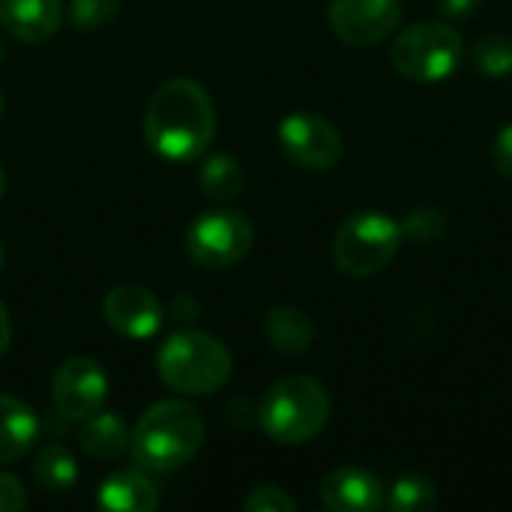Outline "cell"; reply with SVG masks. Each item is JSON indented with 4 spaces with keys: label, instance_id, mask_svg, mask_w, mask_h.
<instances>
[{
    "label": "cell",
    "instance_id": "3957f363",
    "mask_svg": "<svg viewBox=\"0 0 512 512\" xmlns=\"http://www.w3.org/2000/svg\"><path fill=\"white\" fill-rule=\"evenodd\" d=\"M330 420V396L321 381L309 375H288L276 381L258 408L264 435L276 444L297 447L312 441Z\"/></svg>",
    "mask_w": 512,
    "mask_h": 512
},
{
    "label": "cell",
    "instance_id": "d6986e66",
    "mask_svg": "<svg viewBox=\"0 0 512 512\" xmlns=\"http://www.w3.org/2000/svg\"><path fill=\"white\" fill-rule=\"evenodd\" d=\"M246 174L231 153H213L201 168V189L213 201H231L243 192Z\"/></svg>",
    "mask_w": 512,
    "mask_h": 512
},
{
    "label": "cell",
    "instance_id": "5bb4252c",
    "mask_svg": "<svg viewBox=\"0 0 512 512\" xmlns=\"http://www.w3.org/2000/svg\"><path fill=\"white\" fill-rule=\"evenodd\" d=\"M96 504L108 512H153L159 507V489L144 471H114L102 480Z\"/></svg>",
    "mask_w": 512,
    "mask_h": 512
},
{
    "label": "cell",
    "instance_id": "7c38bea8",
    "mask_svg": "<svg viewBox=\"0 0 512 512\" xmlns=\"http://www.w3.org/2000/svg\"><path fill=\"white\" fill-rule=\"evenodd\" d=\"M387 486L366 468H336L321 483V504L330 512L384 510Z\"/></svg>",
    "mask_w": 512,
    "mask_h": 512
},
{
    "label": "cell",
    "instance_id": "484cf974",
    "mask_svg": "<svg viewBox=\"0 0 512 512\" xmlns=\"http://www.w3.org/2000/svg\"><path fill=\"white\" fill-rule=\"evenodd\" d=\"M27 507V495L12 474L0 471V512H21Z\"/></svg>",
    "mask_w": 512,
    "mask_h": 512
},
{
    "label": "cell",
    "instance_id": "f1b7e54d",
    "mask_svg": "<svg viewBox=\"0 0 512 512\" xmlns=\"http://www.w3.org/2000/svg\"><path fill=\"white\" fill-rule=\"evenodd\" d=\"M3 195H6V171L0 168V201H3Z\"/></svg>",
    "mask_w": 512,
    "mask_h": 512
},
{
    "label": "cell",
    "instance_id": "ac0fdd59",
    "mask_svg": "<svg viewBox=\"0 0 512 512\" xmlns=\"http://www.w3.org/2000/svg\"><path fill=\"white\" fill-rule=\"evenodd\" d=\"M33 480L51 495H63L78 483V462L63 444H48L33 462Z\"/></svg>",
    "mask_w": 512,
    "mask_h": 512
},
{
    "label": "cell",
    "instance_id": "8992f818",
    "mask_svg": "<svg viewBox=\"0 0 512 512\" xmlns=\"http://www.w3.org/2000/svg\"><path fill=\"white\" fill-rule=\"evenodd\" d=\"M465 57V39L444 21H420L402 30L393 42V69L417 84L447 81Z\"/></svg>",
    "mask_w": 512,
    "mask_h": 512
},
{
    "label": "cell",
    "instance_id": "44dd1931",
    "mask_svg": "<svg viewBox=\"0 0 512 512\" xmlns=\"http://www.w3.org/2000/svg\"><path fill=\"white\" fill-rule=\"evenodd\" d=\"M471 63L483 75H510L512 72V39L504 33H486L471 48Z\"/></svg>",
    "mask_w": 512,
    "mask_h": 512
},
{
    "label": "cell",
    "instance_id": "4316f807",
    "mask_svg": "<svg viewBox=\"0 0 512 512\" xmlns=\"http://www.w3.org/2000/svg\"><path fill=\"white\" fill-rule=\"evenodd\" d=\"M438 3H441V12H444L447 18L465 21V18H471V15L480 9L483 0H438Z\"/></svg>",
    "mask_w": 512,
    "mask_h": 512
},
{
    "label": "cell",
    "instance_id": "2e32d148",
    "mask_svg": "<svg viewBox=\"0 0 512 512\" xmlns=\"http://www.w3.org/2000/svg\"><path fill=\"white\" fill-rule=\"evenodd\" d=\"M264 333H267L270 348L285 357H300L315 342L312 318L294 306H273L264 318Z\"/></svg>",
    "mask_w": 512,
    "mask_h": 512
},
{
    "label": "cell",
    "instance_id": "cb8c5ba5",
    "mask_svg": "<svg viewBox=\"0 0 512 512\" xmlns=\"http://www.w3.org/2000/svg\"><path fill=\"white\" fill-rule=\"evenodd\" d=\"M243 510L246 512H294L297 510V504H294V498H291L285 489H279V486H258V489H252V492L246 495Z\"/></svg>",
    "mask_w": 512,
    "mask_h": 512
},
{
    "label": "cell",
    "instance_id": "83f0119b",
    "mask_svg": "<svg viewBox=\"0 0 512 512\" xmlns=\"http://www.w3.org/2000/svg\"><path fill=\"white\" fill-rule=\"evenodd\" d=\"M9 339H12V324H9V312H6V306L0 303V357L6 354V348H9Z\"/></svg>",
    "mask_w": 512,
    "mask_h": 512
},
{
    "label": "cell",
    "instance_id": "4dcf8cb0",
    "mask_svg": "<svg viewBox=\"0 0 512 512\" xmlns=\"http://www.w3.org/2000/svg\"><path fill=\"white\" fill-rule=\"evenodd\" d=\"M0 267H3V243H0Z\"/></svg>",
    "mask_w": 512,
    "mask_h": 512
},
{
    "label": "cell",
    "instance_id": "7402d4cb",
    "mask_svg": "<svg viewBox=\"0 0 512 512\" xmlns=\"http://www.w3.org/2000/svg\"><path fill=\"white\" fill-rule=\"evenodd\" d=\"M444 231H447V216L435 207H420L408 213L402 222V234H408L417 243H435L438 237H444Z\"/></svg>",
    "mask_w": 512,
    "mask_h": 512
},
{
    "label": "cell",
    "instance_id": "f546056e",
    "mask_svg": "<svg viewBox=\"0 0 512 512\" xmlns=\"http://www.w3.org/2000/svg\"><path fill=\"white\" fill-rule=\"evenodd\" d=\"M3 54H6V48H3V39H0V60H3Z\"/></svg>",
    "mask_w": 512,
    "mask_h": 512
},
{
    "label": "cell",
    "instance_id": "5b68a950",
    "mask_svg": "<svg viewBox=\"0 0 512 512\" xmlns=\"http://www.w3.org/2000/svg\"><path fill=\"white\" fill-rule=\"evenodd\" d=\"M402 225L378 210L354 213L333 237V264L351 279H369L390 267L399 255Z\"/></svg>",
    "mask_w": 512,
    "mask_h": 512
},
{
    "label": "cell",
    "instance_id": "d4e9b609",
    "mask_svg": "<svg viewBox=\"0 0 512 512\" xmlns=\"http://www.w3.org/2000/svg\"><path fill=\"white\" fill-rule=\"evenodd\" d=\"M492 165L501 177L512 180V123H507L492 141Z\"/></svg>",
    "mask_w": 512,
    "mask_h": 512
},
{
    "label": "cell",
    "instance_id": "277c9868",
    "mask_svg": "<svg viewBox=\"0 0 512 512\" xmlns=\"http://www.w3.org/2000/svg\"><path fill=\"white\" fill-rule=\"evenodd\" d=\"M159 378L183 396H210L231 378L234 360L225 342L201 330H180L165 339L156 357Z\"/></svg>",
    "mask_w": 512,
    "mask_h": 512
},
{
    "label": "cell",
    "instance_id": "6da1fadb",
    "mask_svg": "<svg viewBox=\"0 0 512 512\" xmlns=\"http://www.w3.org/2000/svg\"><path fill=\"white\" fill-rule=\"evenodd\" d=\"M213 135V99L195 78H168L156 87L144 111V141L159 159L192 162L207 153Z\"/></svg>",
    "mask_w": 512,
    "mask_h": 512
},
{
    "label": "cell",
    "instance_id": "1f68e13d",
    "mask_svg": "<svg viewBox=\"0 0 512 512\" xmlns=\"http://www.w3.org/2000/svg\"><path fill=\"white\" fill-rule=\"evenodd\" d=\"M0 117H3V96H0Z\"/></svg>",
    "mask_w": 512,
    "mask_h": 512
},
{
    "label": "cell",
    "instance_id": "ffe728a7",
    "mask_svg": "<svg viewBox=\"0 0 512 512\" xmlns=\"http://www.w3.org/2000/svg\"><path fill=\"white\" fill-rule=\"evenodd\" d=\"M435 507H438V489L429 477H420V474L399 477L384 495V510L429 512Z\"/></svg>",
    "mask_w": 512,
    "mask_h": 512
},
{
    "label": "cell",
    "instance_id": "9c48e42d",
    "mask_svg": "<svg viewBox=\"0 0 512 512\" xmlns=\"http://www.w3.org/2000/svg\"><path fill=\"white\" fill-rule=\"evenodd\" d=\"M51 399L60 417L84 423L105 408L108 378L102 366L90 357H69L57 366L51 378Z\"/></svg>",
    "mask_w": 512,
    "mask_h": 512
},
{
    "label": "cell",
    "instance_id": "e0dca14e",
    "mask_svg": "<svg viewBox=\"0 0 512 512\" xmlns=\"http://www.w3.org/2000/svg\"><path fill=\"white\" fill-rule=\"evenodd\" d=\"M78 441H81V447H84V453L90 459L114 462L129 447V432H126V423L117 414L96 411L93 417L84 420V426L78 432Z\"/></svg>",
    "mask_w": 512,
    "mask_h": 512
},
{
    "label": "cell",
    "instance_id": "52a82bcc",
    "mask_svg": "<svg viewBox=\"0 0 512 512\" xmlns=\"http://www.w3.org/2000/svg\"><path fill=\"white\" fill-rule=\"evenodd\" d=\"M255 243L252 222L237 210H210L201 213L186 231L189 255L210 270L231 267L249 255Z\"/></svg>",
    "mask_w": 512,
    "mask_h": 512
},
{
    "label": "cell",
    "instance_id": "9a60e30c",
    "mask_svg": "<svg viewBox=\"0 0 512 512\" xmlns=\"http://www.w3.org/2000/svg\"><path fill=\"white\" fill-rule=\"evenodd\" d=\"M39 438V417L36 411L15 399L0 396V465L21 459Z\"/></svg>",
    "mask_w": 512,
    "mask_h": 512
},
{
    "label": "cell",
    "instance_id": "30bf717a",
    "mask_svg": "<svg viewBox=\"0 0 512 512\" xmlns=\"http://www.w3.org/2000/svg\"><path fill=\"white\" fill-rule=\"evenodd\" d=\"M327 21L330 30L348 45H378L399 27L402 0H333Z\"/></svg>",
    "mask_w": 512,
    "mask_h": 512
},
{
    "label": "cell",
    "instance_id": "ba28073f",
    "mask_svg": "<svg viewBox=\"0 0 512 512\" xmlns=\"http://www.w3.org/2000/svg\"><path fill=\"white\" fill-rule=\"evenodd\" d=\"M279 147L282 153L297 162L300 168L309 171H330L333 165H339L342 153H345V141L339 135V129L312 111H294L279 123Z\"/></svg>",
    "mask_w": 512,
    "mask_h": 512
},
{
    "label": "cell",
    "instance_id": "4fadbf2b",
    "mask_svg": "<svg viewBox=\"0 0 512 512\" xmlns=\"http://www.w3.org/2000/svg\"><path fill=\"white\" fill-rule=\"evenodd\" d=\"M60 0H0V27L24 42H45L60 30Z\"/></svg>",
    "mask_w": 512,
    "mask_h": 512
},
{
    "label": "cell",
    "instance_id": "7a4b0ae2",
    "mask_svg": "<svg viewBox=\"0 0 512 512\" xmlns=\"http://www.w3.org/2000/svg\"><path fill=\"white\" fill-rule=\"evenodd\" d=\"M201 444L204 417L180 399H165L147 408L129 435L132 459L144 471H177L198 456Z\"/></svg>",
    "mask_w": 512,
    "mask_h": 512
},
{
    "label": "cell",
    "instance_id": "603a6c76",
    "mask_svg": "<svg viewBox=\"0 0 512 512\" xmlns=\"http://www.w3.org/2000/svg\"><path fill=\"white\" fill-rule=\"evenodd\" d=\"M120 3L123 0H72L69 15L78 30H99L117 15Z\"/></svg>",
    "mask_w": 512,
    "mask_h": 512
},
{
    "label": "cell",
    "instance_id": "8fae6325",
    "mask_svg": "<svg viewBox=\"0 0 512 512\" xmlns=\"http://www.w3.org/2000/svg\"><path fill=\"white\" fill-rule=\"evenodd\" d=\"M105 321L114 333L126 339H150L162 327V303L153 291L141 285H117L105 294L102 303Z\"/></svg>",
    "mask_w": 512,
    "mask_h": 512
}]
</instances>
